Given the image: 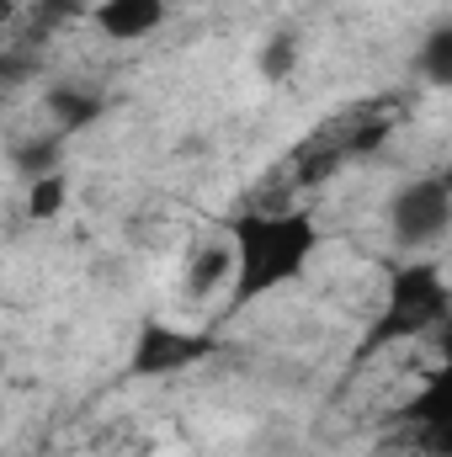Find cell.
I'll use <instances>...</instances> for the list:
<instances>
[{
  "instance_id": "1",
  "label": "cell",
  "mask_w": 452,
  "mask_h": 457,
  "mask_svg": "<svg viewBox=\"0 0 452 457\" xmlns=\"http://www.w3.org/2000/svg\"><path fill=\"white\" fill-rule=\"evenodd\" d=\"M320 250V224L304 208H261L239 213L229 224V255H234V309L272 298L277 287L298 282Z\"/></svg>"
},
{
  "instance_id": "2",
  "label": "cell",
  "mask_w": 452,
  "mask_h": 457,
  "mask_svg": "<svg viewBox=\"0 0 452 457\" xmlns=\"http://www.w3.org/2000/svg\"><path fill=\"white\" fill-rule=\"evenodd\" d=\"M452 309V287L437 261H405L389 271V293H383V314L372 320L362 356L367 351H389V345H410L426 330H437Z\"/></svg>"
},
{
  "instance_id": "3",
  "label": "cell",
  "mask_w": 452,
  "mask_h": 457,
  "mask_svg": "<svg viewBox=\"0 0 452 457\" xmlns=\"http://www.w3.org/2000/svg\"><path fill=\"white\" fill-rule=\"evenodd\" d=\"M452 224V181L448 176H415L394 192L389 203V228L405 250H421V245H437Z\"/></svg>"
},
{
  "instance_id": "4",
  "label": "cell",
  "mask_w": 452,
  "mask_h": 457,
  "mask_svg": "<svg viewBox=\"0 0 452 457\" xmlns=\"http://www.w3.org/2000/svg\"><path fill=\"white\" fill-rule=\"evenodd\" d=\"M219 341L203 336V330H176V325H144L138 341H133V378H171V372H187L197 367L203 356H213Z\"/></svg>"
},
{
  "instance_id": "5",
  "label": "cell",
  "mask_w": 452,
  "mask_h": 457,
  "mask_svg": "<svg viewBox=\"0 0 452 457\" xmlns=\"http://www.w3.org/2000/svg\"><path fill=\"white\" fill-rule=\"evenodd\" d=\"M165 11H171V0H96L91 21L113 43H138V37H149L165 21Z\"/></svg>"
},
{
  "instance_id": "6",
  "label": "cell",
  "mask_w": 452,
  "mask_h": 457,
  "mask_svg": "<svg viewBox=\"0 0 452 457\" xmlns=\"http://www.w3.org/2000/svg\"><path fill=\"white\" fill-rule=\"evenodd\" d=\"M410 426H421L426 436H431V447H442V436H448V426H452V399H448V383L437 378V383H426L405 410H399Z\"/></svg>"
},
{
  "instance_id": "7",
  "label": "cell",
  "mask_w": 452,
  "mask_h": 457,
  "mask_svg": "<svg viewBox=\"0 0 452 457\" xmlns=\"http://www.w3.org/2000/svg\"><path fill=\"white\" fill-rule=\"evenodd\" d=\"M48 112H54V122H59V138L64 133H80V128H91V122H102V112H107V102L96 96V91H48Z\"/></svg>"
},
{
  "instance_id": "8",
  "label": "cell",
  "mask_w": 452,
  "mask_h": 457,
  "mask_svg": "<svg viewBox=\"0 0 452 457\" xmlns=\"http://www.w3.org/2000/svg\"><path fill=\"white\" fill-rule=\"evenodd\" d=\"M234 277V255H229V245H203L192 261H187V293L192 298H208L219 282Z\"/></svg>"
},
{
  "instance_id": "9",
  "label": "cell",
  "mask_w": 452,
  "mask_h": 457,
  "mask_svg": "<svg viewBox=\"0 0 452 457\" xmlns=\"http://www.w3.org/2000/svg\"><path fill=\"white\" fill-rule=\"evenodd\" d=\"M64 208H70V176H64V170L27 181V219H32V224H54Z\"/></svg>"
},
{
  "instance_id": "10",
  "label": "cell",
  "mask_w": 452,
  "mask_h": 457,
  "mask_svg": "<svg viewBox=\"0 0 452 457\" xmlns=\"http://www.w3.org/2000/svg\"><path fill=\"white\" fill-rule=\"evenodd\" d=\"M11 160H16V170H21L27 181H32V176H54V170H64V138H59V133L27 138V144L11 149Z\"/></svg>"
},
{
  "instance_id": "11",
  "label": "cell",
  "mask_w": 452,
  "mask_h": 457,
  "mask_svg": "<svg viewBox=\"0 0 452 457\" xmlns=\"http://www.w3.org/2000/svg\"><path fill=\"white\" fill-rule=\"evenodd\" d=\"M421 75H426L437 91L452 86V21H437V27L426 32V43H421Z\"/></svg>"
},
{
  "instance_id": "12",
  "label": "cell",
  "mask_w": 452,
  "mask_h": 457,
  "mask_svg": "<svg viewBox=\"0 0 452 457\" xmlns=\"http://www.w3.org/2000/svg\"><path fill=\"white\" fill-rule=\"evenodd\" d=\"M293 64H298V43H293V37H272V43L261 48V75H266V80H288Z\"/></svg>"
},
{
  "instance_id": "13",
  "label": "cell",
  "mask_w": 452,
  "mask_h": 457,
  "mask_svg": "<svg viewBox=\"0 0 452 457\" xmlns=\"http://www.w3.org/2000/svg\"><path fill=\"white\" fill-rule=\"evenodd\" d=\"M43 21H64V16H80V0H32Z\"/></svg>"
},
{
  "instance_id": "14",
  "label": "cell",
  "mask_w": 452,
  "mask_h": 457,
  "mask_svg": "<svg viewBox=\"0 0 452 457\" xmlns=\"http://www.w3.org/2000/svg\"><path fill=\"white\" fill-rule=\"evenodd\" d=\"M11 16H16V0H0V27H5Z\"/></svg>"
},
{
  "instance_id": "15",
  "label": "cell",
  "mask_w": 452,
  "mask_h": 457,
  "mask_svg": "<svg viewBox=\"0 0 452 457\" xmlns=\"http://www.w3.org/2000/svg\"><path fill=\"white\" fill-rule=\"evenodd\" d=\"M0 70H5V64H0Z\"/></svg>"
}]
</instances>
